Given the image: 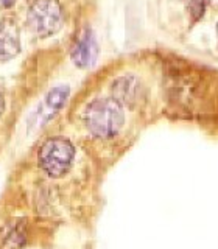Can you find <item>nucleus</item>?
<instances>
[{"instance_id":"nucleus-1","label":"nucleus","mask_w":218,"mask_h":249,"mask_svg":"<svg viewBox=\"0 0 218 249\" xmlns=\"http://www.w3.org/2000/svg\"><path fill=\"white\" fill-rule=\"evenodd\" d=\"M84 123L95 137H114L125 123L123 107L114 98H97L86 107Z\"/></svg>"},{"instance_id":"nucleus-2","label":"nucleus","mask_w":218,"mask_h":249,"mask_svg":"<svg viewBox=\"0 0 218 249\" xmlns=\"http://www.w3.org/2000/svg\"><path fill=\"white\" fill-rule=\"evenodd\" d=\"M75 158V148L64 137H52L45 140L39 148L37 160L47 175L52 178H61L72 167Z\"/></svg>"},{"instance_id":"nucleus-3","label":"nucleus","mask_w":218,"mask_h":249,"mask_svg":"<svg viewBox=\"0 0 218 249\" xmlns=\"http://www.w3.org/2000/svg\"><path fill=\"white\" fill-rule=\"evenodd\" d=\"M27 22L37 37H49L62 27L64 11L56 0H35L28 8Z\"/></svg>"},{"instance_id":"nucleus-4","label":"nucleus","mask_w":218,"mask_h":249,"mask_svg":"<svg viewBox=\"0 0 218 249\" xmlns=\"http://www.w3.org/2000/svg\"><path fill=\"white\" fill-rule=\"evenodd\" d=\"M112 95L120 105L136 107L142 103L145 89L136 76H122L112 83Z\"/></svg>"},{"instance_id":"nucleus-5","label":"nucleus","mask_w":218,"mask_h":249,"mask_svg":"<svg viewBox=\"0 0 218 249\" xmlns=\"http://www.w3.org/2000/svg\"><path fill=\"white\" fill-rule=\"evenodd\" d=\"M97 53L98 47L95 42V36L89 28H86L72 49V61L75 62L76 67L88 69L95 62Z\"/></svg>"},{"instance_id":"nucleus-6","label":"nucleus","mask_w":218,"mask_h":249,"mask_svg":"<svg viewBox=\"0 0 218 249\" xmlns=\"http://www.w3.org/2000/svg\"><path fill=\"white\" fill-rule=\"evenodd\" d=\"M20 52L19 30L11 20H0V61H8Z\"/></svg>"},{"instance_id":"nucleus-7","label":"nucleus","mask_w":218,"mask_h":249,"mask_svg":"<svg viewBox=\"0 0 218 249\" xmlns=\"http://www.w3.org/2000/svg\"><path fill=\"white\" fill-rule=\"evenodd\" d=\"M69 97V88L66 86H58V88L52 89L45 97V107L53 114L59 111V109L64 106L66 100Z\"/></svg>"},{"instance_id":"nucleus-8","label":"nucleus","mask_w":218,"mask_h":249,"mask_svg":"<svg viewBox=\"0 0 218 249\" xmlns=\"http://www.w3.org/2000/svg\"><path fill=\"white\" fill-rule=\"evenodd\" d=\"M16 3V0H0V10H6V8H11Z\"/></svg>"},{"instance_id":"nucleus-9","label":"nucleus","mask_w":218,"mask_h":249,"mask_svg":"<svg viewBox=\"0 0 218 249\" xmlns=\"http://www.w3.org/2000/svg\"><path fill=\"white\" fill-rule=\"evenodd\" d=\"M3 107H5V101H3V95L0 93V115L3 112Z\"/></svg>"},{"instance_id":"nucleus-10","label":"nucleus","mask_w":218,"mask_h":249,"mask_svg":"<svg viewBox=\"0 0 218 249\" xmlns=\"http://www.w3.org/2000/svg\"><path fill=\"white\" fill-rule=\"evenodd\" d=\"M217 35H218V25H217Z\"/></svg>"}]
</instances>
